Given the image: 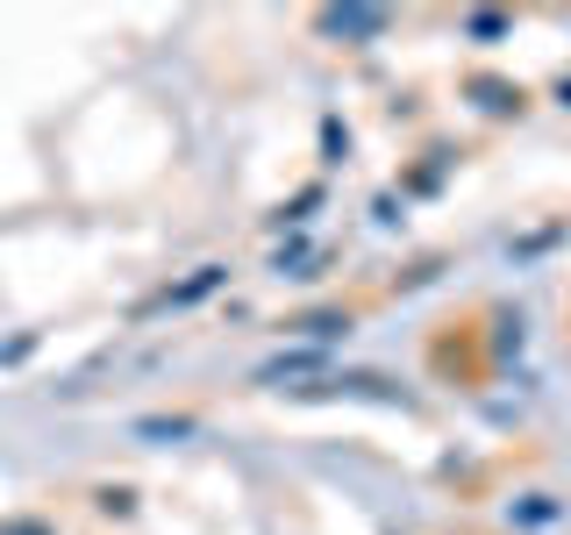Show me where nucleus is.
I'll return each mask as SVG.
<instances>
[{
	"mask_svg": "<svg viewBox=\"0 0 571 535\" xmlns=\"http://www.w3.org/2000/svg\"><path fill=\"white\" fill-rule=\"evenodd\" d=\"M328 29H336V36H371V29H386V14H371V8H336V14H328Z\"/></svg>",
	"mask_w": 571,
	"mask_h": 535,
	"instance_id": "1",
	"label": "nucleus"
}]
</instances>
